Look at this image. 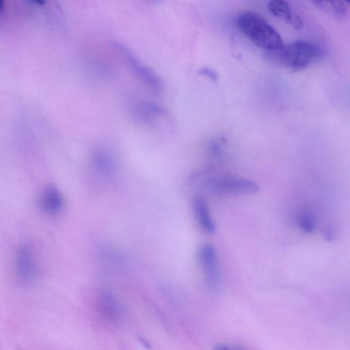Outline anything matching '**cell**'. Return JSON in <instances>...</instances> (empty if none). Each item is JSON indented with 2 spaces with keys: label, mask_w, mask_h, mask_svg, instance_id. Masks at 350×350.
I'll list each match as a JSON object with an SVG mask.
<instances>
[{
  "label": "cell",
  "mask_w": 350,
  "mask_h": 350,
  "mask_svg": "<svg viewBox=\"0 0 350 350\" xmlns=\"http://www.w3.org/2000/svg\"><path fill=\"white\" fill-rule=\"evenodd\" d=\"M269 12L285 23L291 25L295 29H301L303 26V20L295 12L287 2L282 0H273L269 2Z\"/></svg>",
  "instance_id": "cell-8"
},
{
  "label": "cell",
  "mask_w": 350,
  "mask_h": 350,
  "mask_svg": "<svg viewBox=\"0 0 350 350\" xmlns=\"http://www.w3.org/2000/svg\"><path fill=\"white\" fill-rule=\"evenodd\" d=\"M114 44L126 64L134 75L153 92L160 93L163 88L160 78L149 68L140 62L124 45L118 42H115Z\"/></svg>",
  "instance_id": "cell-4"
},
{
  "label": "cell",
  "mask_w": 350,
  "mask_h": 350,
  "mask_svg": "<svg viewBox=\"0 0 350 350\" xmlns=\"http://www.w3.org/2000/svg\"><path fill=\"white\" fill-rule=\"evenodd\" d=\"M198 258L204 271L207 284L211 288H215L219 280L216 249L211 243L202 245L198 252Z\"/></svg>",
  "instance_id": "cell-6"
},
{
  "label": "cell",
  "mask_w": 350,
  "mask_h": 350,
  "mask_svg": "<svg viewBox=\"0 0 350 350\" xmlns=\"http://www.w3.org/2000/svg\"><path fill=\"white\" fill-rule=\"evenodd\" d=\"M239 30L255 45L267 51L284 45L279 33L261 16L253 12L240 13L236 18Z\"/></svg>",
  "instance_id": "cell-2"
},
{
  "label": "cell",
  "mask_w": 350,
  "mask_h": 350,
  "mask_svg": "<svg viewBox=\"0 0 350 350\" xmlns=\"http://www.w3.org/2000/svg\"><path fill=\"white\" fill-rule=\"evenodd\" d=\"M37 258L33 248L28 243H23L17 249L14 266L17 277L23 282L33 279L38 271Z\"/></svg>",
  "instance_id": "cell-5"
},
{
  "label": "cell",
  "mask_w": 350,
  "mask_h": 350,
  "mask_svg": "<svg viewBox=\"0 0 350 350\" xmlns=\"http://www.w3.org/2000/svg\"><path fill=\"white\" fill-rule=\"evenodd\" d=\"M297 224L299 228L306 233H311L316 228L315 218L308 211H303L298 215Z\"/></svg>",
  "instance_id": "cell-14"
},
{
  "label": "cell",
  "mask_w": 350,
  "mask_h": 350,
  "mask_svg": "<svg viewBox=\"0 0 350 350\" xmlns=\"http://www.w3.org/2000/svg\"><path fill=\"white\" fill-rule=\"evenodd\" d=\"M131 111L133 114L142 121H151L163 114V109L151 103H135Z\"/></svg>",
  "instance_id": "cell-13"
},
{
  "label": "cell",
  "mask_w": 350,
  "mask_h": 350,
  "mask_svg": "<svg viewBox=\"0 0 350 350\" xmlns=\"http://www.w3.org/2000/svg\"><path fill=\"white\" fill-rule=\"evenodd\" d=\"M92 163L96 170L104 176L110 177L116 172L115 161L106 150H96L92 155Z\"/></svg>",
  "instance_id": "cell-10"
},
{
  "label": "cell",
  "mask_w": 350,
  "mask_h": 350,
  "mask_svg": "<svg viewBox=\"0 0 350 350\" xmlns=\"http://www.w3.org/2000/svg\"><path fill=\"white\" fill-rule=\"evenodd\" d=\"M40 209L46 214L55 215L59 213L64 206V198L59 190L53 185L45 187L38 200Z\"/></svg>",
  "instance_id": "cell-7"
},
{
  "label": "cell",
  "mask_w": 350,
  "mask_h": 350,
  "mask_svg": "<svg viewBox=\"0 0 350 350\" xmlns=\"http://www.w3.org/2000/svg\"><path fill=\"white\" fill-rule=\"evenodd\" d=\"M312 3L319 9L338 18H345L349 11L347 1H312Z\"/></svg>",
  "instance_id": "cell-11"
},
{
  "label": "cell",
  "mask_w": 350,
  "mask_h": 350,
  "mask_svg": "<svg viewBox=\"0 0 350 350\" xmlns=\"http://www.w3.org/2000/svg\"><path fill=\"white\" fill-rule=\"evenodd\" d=\"M213 350H241L232 348L226 345L218 344L214 346Z\"/></svg>",
  "instance_id": "cell-16"
},
{
  "label": "cell",
  "mask_w": 350,
  "mask_h": 350,
  "mask_svg": "<svg viewBox=\"0 0 350 350\" xmlns=\"http://www.w3.org/2000/svg\"><path fill=\"white\" fill-rule=\"evenodd\" d=\"M98 308L101 315L109 321H116L119 317L118 304L111 295L102 293L98 300Z\"/></svg>",
  "instance_id": "cell-12"
},
{
  "label": "cell",
  "mask_w": 350,
  "mask_h": 350,
  "mask_svg": "<svg viewBox=\"0 0 350 350\" xmlns=\"http://www.w3.org/2000/svg\"><path fill=\"white\" fill-rule=\"evenodd\" d=\"M207 185L213 193L217 194H250L259 190L254 181L240 177H217L209 180Z\"/></svg>",
  "instance_id": "cell-3"
},
{
  "label": "cell",
  "mask_w": 350,
  "mask_h": 350,
  "mask_svg": "<svg viewBox=\"0 0 350 350\" xmlns=\"http://www.w3.org/2000/svg\"><path fill=\"white\" fill-rule=\"evenodd\" d=\"M323 50L319 45L299 40L284 45L279 49L267 51V59L292 71H299L321 59Z\"/></svg>",
  "instance_id": "cell-1"
},
{
  "label": "cell",
  "mask_w": 350,
  "mask_h": 350,
  "mask_svg": "<svg viewBox=\"0 0 350 350\" xmlns=\"http://www.w3.org/2000/svg\"><path fill=\"white\" fill-rule=\"evenodd\" d=\"M200 73L203 75L208 77L213 81H217V75L215 71L210 68H204L200 71Z\"/></svg>",
  "instance_id": "cell-15"
},
{
  "label": "cell",
  "mask_w": 350,
  "mask_h": 350,
  "mask_svg": "<svg viewBox=\"0 0 350 350\" xmlns=\"http://www.w3.org/2000/svg\"><path fill=\"white\" fill-rule=\"evenodd\" d=\"M193 208L197 221L203 230L208 234L214 233L215 224L205 200L201 197H196L193 200Z\"/></svg>",
  "instance_id": "cell-9"
}]
</instances>
